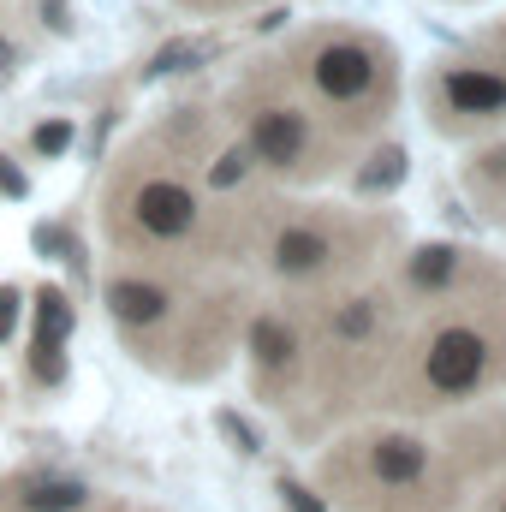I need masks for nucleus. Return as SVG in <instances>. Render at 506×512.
Masks as SVG:
<instances>
[{
  "label": "nucleus",
  "instance_id": "nucleus-15",
  "mask_svg": "<svg viewBox=\"0 0 506 512\" xmlns=\"http://www.w3.org/2000/svg\"><path fill=\"white\" fill-rule=\"evenodd\" d=\"M381 167H370L364 173V191H381V185H399V173H405V155L399 149H387V155H376Z\"/></svg>",
  "mask_w": 506,
  "mask_h": 512
},
{
  "label": "nucleus",
  "instance_id": "nucleus-5",
  "mask_svg": "<svg viewBox=\"0 0 506 512\" xmlns=\"http://www.w3.org/2000/svg\"><path fill=\"white\" fill-rule=\"evenodd\" d=\"M364 471L376 489H423L429 477V441L417 435H376L364 453Z\"/></svg>",
  "mask_w": 506,
  "mask_h": 512
},
{
  "label": "nucleus",
  "instance_id": "nucleus-12",
  "mask_svg": "<svg viewBox=\"0 0 506 512\" xmlns=\"http://www.w3.org/2000/svg\"><path fill=\"white\" fill-rule=\"evenodd\" d=\"M453 268H459V251L453 245H423V251L411 256V280L417 286H447Z\"/></svg>",
  "mask_w": 506,
  "mask_h": 512
},
{
  "label": "nucleus",
  "instance_id": "nucleus-21",
  "mask_svg": "<svg viewBox=\"0 0 506 512\" xmlns=\"http://www.w3.org/2000/svg\"><path fill=\"white\" fill-rule=\"evenodd\" d=\"M42 12H48V24H54V30H72V18H66V0H42Z\"/></svg>",
  "mask_w": 506,
  "mask_h": 512
},
{
  "label": "nucleus",
  "instance_id": "nucleus-16",
  "mask_svg": "<svg viewBox=\"0 0 506 512\" xmlns=\"http://www.w3.org/2000/svg\"><path fill=\"white\" fill-rule=\"evenodd\" d=\"M60 149H72V120H48V126H36V155H60Z\"/></svg>",
  "mask_w": 506,
  "mask_h": 512
},
{
  "label": "nucleus",
  "instance_id": "nucleus-22",
  "mask_svg": "<svg viewBox=\"0 0 506 512\" xmlns=\"http://www.w3.org/2000/svg\"><path fill=\"white\" fill-rule=\"evenodd\" d=\"M495 512H506V495H501V507H495Z\"/></svg>",
  "mask_w": 506,
  "mask_h": 512
},
{
  "label": "nucleus",
  "instance_id": "nucleus-3",
  "mask_svg": "<svg viewBox=\"0 0 506 512\" xmlns=\"http://www.w3.org/2000/svg\"><path fill=\"white\" fill-rule=\"evenodd\" d=\"M370 84H376V54L364 42H328L316 54V90L328 102H358L370 96Z\"/></svg>",
  "mask_w": 506,
  "mask_h": 512
},
{
  "label": "nucleus",
  "instance_id": "nucleus-10",
  "mask_svg": "<svg viewBox=\"0 0 506 512\" xmlns=\"http://www.w3.org/2000/svg\"><path fill=\"white\" fill-rule=\"evenodd\" d=\"M251 352L262 370H292L298 364V334L280 316H256L251 322Z\"/></svg>",
  "mask_w": 506,
  "mask_h": 512
},
{
  "label": "nucleus",
  "instance_id": "nucleus-6",
  "mask_svg": "<svg viewBox=\"0 0 506 512\" xmlns=\"http://www.w3.org/2000/svg\"><path fill=\"white\" fill-rule=\"evenodd\" d=\"M304 143H310V126H304L298 108H262L251 120V155L268 161V167H298Z\"/></svg>",
  "mask_w": 506,
  "mask_h": 512
},
{
  "label": "nucleus",
  "instance_id": "nucleus-9",
  "mask_svg": "<svg viewBox=\"0 0 506 512\" xmlns=\"http://www.w3.org/2000/svg\"><path fill=\"white\" fill-rule=\"evenodd\" d=\"M108 310H114V322H126V328H149V322L167 316V292H161L155 280H114V286H108Z\"/></svg>",
  "mask_w": 506,
  "mask_h": 512
},
{
  "label": "nucleus",
  "instance_id": "nucleus-2",
  "mask_svg": "<svg viewBox=\"0 0 506 512\" xmlns=\"http://www.w3.org/2000/svg\"><path fill=\"white\" fill-rule=\"evenodd\" d=\"M131 221H137L149 239H185L191 221H197V197H191L179 179H149V185L131 197Z\"/></svg>",
  "mask_w": 506,
  "mask_h": 512
},
{
  "label": "nucleus",
  "instance_id": "nucleus-7",
  "mask_svg": "<svg viewBox=\"0 0 506 512\" xmlns=\"http://www.w3.org/2000/svg\"><path fill=\"white\" fill-rule=\"evenodd\" d=\"M441 90H447V108H453V114H471V120L506 114V78L495 66H453V72L441 78Z\"/></svg>",
  "mask_w": 506,
  "mask_h": 512
},
{
  "label": "nucleus",
  "instance_id": "nucleus-19",
  "mask_svg": "<svg viewBox=\"0 0 506 512\" xmlns=\"http://www.w3.org/2000/svg\"><path fill=\"white\" fill-rule=\"evenodd\" d=\"M221 429L239 441V453H256V447H262V441H256V429L245 423V417H233V411H221Z\"/></svg>",
  "mask_w": 506,
  "mask_h": 512
},
{
  "label": "nucleus",
  "instance_id": "nucleus-11",
  "mask_svg": "<svg viewBox=\"0 0 506 512\" xmlns=\"http://www.w3.org/2000/svg\"><path fill=\"white\" fill-rule=\"evenodd\" d=\"M24 512H78L90 501V489L84 483H72V477H54V483H36L30 495H18Z\"/></svg>",
  "mask_w": 506,
  "mask_h": 512
},
{
  "label": "nucleus",
  "instance_id": "nucleus-13",
  "mask_svg": "<svg viewBox=\"0 0 506 512\" xmlns=\"http://www.w3.org/2000/svg\"><path fill=\"white\" fill-rule=\"evenodd\" d=\"M197 60H203V42H167V48L155 54L149 72H155V78H167V72H191Z\"/></svg>",
  "mask_w": 506,
  "mask_h": 512
},
{
  "label": "nucleus",
  "instance_id": "nucleus-14",
  "mask_svg": "<svg viewBox=\"0 0 506 512\" xmlns=\"http://www.w3.org/2000/svg\"><path fill=\"white\" fill-rule=\"evenodd\" d=\"M245 173H251V149H227V155L209 167V185H215V191H227V185H239Z\"/></svg>",
  "mask_w": 506,
  "mask_h": 512
},
{
  "label": "nucleus",
  "instance_id": "nucleus-18",
  "mask_svg": "<svg viewBox=\"0 0 506 512\" xmlns=\"http://www.w3.org/2000/svg\"><path fill=\"white\" fill-rule=\"evenodd\" d=\"M18 310H24L18 286H0V346H6V340H12V328H18Z\"/></svg>",
  "mask_w": 506,
  "mask_h": 512
},
{
  "label": "nucleus",
  "instance_id": "nucleus-20",
  "mask_svg": "<svg viewBox=\"0 0 506 512\" xmlns=\"http://www.w3.org/2000/svg\"><path fill=\"white\" fill-rule=\"evenodd\" d=\"M0 191H6V197H24V191H30V179H24L6 155H0Z\"/></svg>",
  "mask_w": 506,
  "mask_h": 512
},
{
  "label": "nucleus",
  "instance_id": "nucleus-8",
  "mask_svg": "<svg viewBox=\"0 0 506 512\" xmlns=\"http://www.w3.org/2000/svg\"><path fill=\"white\" fill-rule=\"evenodd\" d=\"M328 256H334V245H328V233H322V227H286V233L274 239V268H280V274H292V280L322 274V268H328Z\"/></svg>",
  "mask_w": 506,
  "mask_h": 512
},
{
  "label": "nucleus",
  "instance_id": "nucleus-1",
  "mask_svg": "<svg viewBox=\"0 0 506 512\" xmlns=\"http://www.w3.org/2000/svg\"><path fill=\"white\" fill-rule=\"evenodd\" d=\"M417 382L435 399H465L489 382V334L471 322H441L417 352Z\"/></svg>",
  "mask_w": 506,
  "mask_h": 512
},
{
  "label": "nucleus",
  "instance_id": "nucleus-4",
  "mask_svg": "<svg viewBox=\"0 0 506 512\" xmlns=\"http://www.w3.org/2000/svg\"><path fill=\"white\" fill-rule=\"evenodd\" d=\"M66 334H72V304H66L60 286H42L36 292V334H30V370H36V382H60L66 376V358H60Z\"/></svg>",
  "mask_w": 506,
  "mask_h": 512
},
{
  "label": "nucleus",
  "instance_id": "nucleus-17",
  "mask_svg": "<svg viewBox=\"0 0 506 512\" xmlns=\"http://www.w3.org/2000/svg\"><path fill=\"white\" fill-rule=\"evenodd\" d=\"M280 501H286L292 512H328L316 495H310V489H304V483H292V477H280Z\"/></svg>",
  "mask_w": 506,
  "mask_h": 512
}]
</instances>
